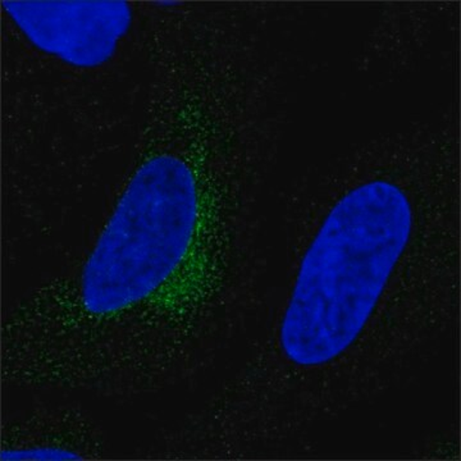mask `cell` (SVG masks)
Returning a JSON list of instances; mask_svg holds the SVG:
<instances>
[{
  "label": "cell",
  "mask_w": 461,
  "mask_h": 461,
  "mask_svg": "<svg viewBox=\"0 0 461 461\" xmlns=\"http://www.w3.org/2000/svg\"><path fill=\"white\" fill-rule=\"evenodd\" d=\"M227 190L208 149L153 142L80 272L18 306L3 354L23 384H144L226 273Z\"/></svg>",
  "instance_id": "obj_1"
},
{
  "label": "cell",
  "mask_w": 461,
  "mask_h": 461,
  "mask_svg": "<svg viewBox=\"0 0 461 461\" xmlns=\"http://www.w3.org/2000/svg\"><path fill=\"white\" fill-rule=\"evenodd\" d=\"M412 232L402 187L369 181L330 209L306 249L281 321V350L294 366L317 368L359 339Z\"/></svg>",
  "instance_id": "obj_2"
},
{
  "label": "cell",
  "mask_w": 461,
  "mask_h": 461,
  "mask_svg": "<svg viewBox=\"0 0 461 461\" xmlns=\"http://www.w3.org/2000/svg\"><path fill=\"white\" fill-rule=\"evenodd\" d=\"M3 8L39 50L80 68L104 65L129 32L126 2H3Z\"/></svg>",
  "instance_id": "obj_3"
}]
</instances>
